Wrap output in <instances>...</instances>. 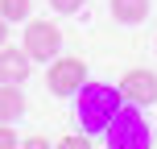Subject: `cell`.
I'll use <instances>...</instances> for the list:
<instances>
[{"label": "cell", "instance_id": "cell-1", "mask_svg": "<svg viewBox=\"0 0 157 149\" xmlns=\"http://www.w3.org/2000/svg\"><path fill=\"white\" fill-rule=\"evenodd\" d=\"M124 108V95L120 87H108V83H83L75 91V120L87 137L91 133H103L112 124V116Z\"/></svg>", "mask_w": 157, "mask_h": 149}, {"label": "cell", "instance_id": "cell-2", "mask_svg": "<svg viewBox=\"0 0 157 149\" xmlns=\"http://www.w3.org/2000/svg\"><path fill=\"white\" fill-rule=\"evenodd\" d=\"M103 137H108V149H149L153 145V133H149V124H145L136 104L120 108L112 116V124L103 128Z\"/></svg>", "mask_w": 157, "mask_h": 149}, {"label": "cell", "instance_id": "cell-3", "mask_svg": "<svg viewBox=\"0 0 157 149\" xmlns=\"http://www.w3.org/2000/svg\"><path fill=\"white\" fill-rule=\"evenodd\" d=\"M25 54L33 58V62H46V58H58L62 54V33H58L54 21H46V17H37V21L25 25Z\"/></svg>", "mask_w": 157, "mask_h": 149}, {"label": "cell", "instance_id": "cell-4", "mask_svg": "<svg viewBox=\"0 0 157 149\" xmlns=\"http://www.w3.org/2000/svg\"><path fill=\"white\" fill-rule=\"evenodd\" d=\"M46 83H50L54 95H75L87 83V62L83 58H54L50 71H46Z\"/></svg>", "mask_w": 157, "mask_h": 149}, {"label": "cell", "instance_id": "cell-5", "mask_svg": "<svg viewBox=\"0 0 157 149\" xmlns=\"http://www.w3.org/2000/svg\"><path fill=\"white\" fill-rule=\"evenodd\" d=\"M116 87H120V95H124V104H136V108L157 104V75L153 71H128Z\"/></svg>", "mask_w": 157, "mask_h": 149}, {"label": "cell", "instance_id": "cell-6", "mask_svg": "<svg viewBox=\"0 0 157 149\" xmlns=\"http://www.w3.org/2000/svg\"><path fill=\"white\" fill-rule=\"evenodd\" d=\"M33 71V58L25 54V46H0V83L21 87Z\"/></svg>", "mask_w": 157, "mask_h": 149}, {"label": "cell", "instance_id": "cell-7", "mask_svg": "<svg viewBox=\"0 0 157 149\" xmlns=\"http://www.w3.org/2000/svg\"><path fill=\"white\" fill-rule=\"evenodd\" d=\"M21 116H25V95L17 87L0 83V124H17Z\"/></svg>", "mask_w": 157, "mask_h": 149}, {"label": "cell", "instance_id": "cell-8", "mask_svg": "<svg viewBox=\"0 0 157 149\" xmlns=\"http://www.w3.org/2000/svg\"><path fill=\"white\" fill-rule=\"evenodd\" d=\"M112 17L120 25H141L149 17V0H112Z\"/></svg>", "mask_w": 157, "mask_h": 149}, {"label": "cell", "instance_id": "cell-9", "mask_svg": "<svg viewBox=\"0 0 157 149\" xmlns=\"http://www.w3.org/2000/svg\"><path fill=\"white\" fill-rule=\"evenodd\" d=\"M0 17L4 21H29V0H0Z\"/></svg>", "mask_w": 157, "mask_h": 149}, {"label": "cell", "instance_id": "cell-10", "mask_svg": "<svg viewBox=\"0 0 157 149\" xmlns=\"http://www.w3.org/2000/svg\"><path fill=\"white\" fill-rule=\"evenodd\" d=\"M54 149H91V137H87V133H83V137H78V133H71V137H62Z\"/></svg>", "mask_w": 157, "mask_h": 149}, {"label": "cell", "instance_id": "cell-11", "mask_svg": "<svg viewBox=\"0 0 157 149\" xmlns=\"http://www.w3.org/2000/svg\"><path fill=\"white\" fill-rule=\"evenodd\" d=\"M0 149H21V137L13 133V124H0Z\"/></svg>", "mask_w": 157, "mask_h": 149}, {"label": "cell", "instance_id": "cell-12", "mask_svg": "<svg viewBox=\"0 0 157 149\" xmlns=\"http://www.w3.org/2000/svg\"><path fill=\"white\" fill-rule=\"evenodd\" d=\"M83 4H87V0H50V8H54V13H62V17H66V13H78Z\"/></svg>", "mask_w": 157, "mask_h": 149}, {"label": "cell", "instance_id": "cell-13", "mask_svg": "<svg viewBox=\"0 0 157 149\" xmlns=\"http://www.w3.org/2000/svg\"><path fill=\"white\" fill-rule=\"evenodd\" d=\"M21 149H54V145H50L46 137H25V141H21Z\"/></svg>", "mask_w": 157, "mask_h": 149}, {"label": "cell", "instance_id": "cell-14", "mask_svg": "<svg viewBox=\"0 0 157 149\" xmlns=\"http://www.w3.org/2000/svg\"><path fill=\"white\" fill-rule=\"evenodd\" d=\"M4 41H8V21L0 17V46H4Z\"/></svg>", "mask_w": 157, "mask_h": 149}]
</instances>
